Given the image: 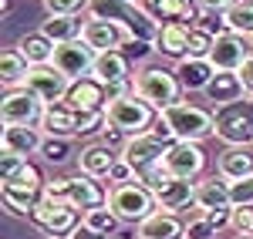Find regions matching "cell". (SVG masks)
<instances>
[{
    "mask_svg": "<svg viewBox=\"0 0 253 239\" xmlns=\"http://www.w3.org/2000/svg\"><path fill=\"white\" fill-rule=\"evenodd\" d=\"M44 199L47 202H68V205H75L81 216H84V212H91V209L108 205V189H105L98 179L78 172L75 179H47Z\"/></svg>",
    "mask_w": 253,
    "mask_h": 239,
    "instance_id": "obj_1",
    "label": "cell"
},
{
    "mask_svg": "<svg viewBox=\"0 0 253 239\" xmlns=\"http://www.w3.org/2000/svg\"><path fill=\"white\" fill-rule=\"evenodd\" d=\"M159 118L172 132L175 141H196V145H203L206 138L216 135L213 111H206V108H199V104H189V101H179L172 108L159 111Z\"/></svg>",
    "mask_w": 253,
    "mask_h": 239,
    "instance_id": "obj_2",
    "label": "cell"
},
{
    "mask_svg": "<svg viewBox=\"0 0 253 239\" xmlns=\"http://www.w3.org/2000/svg\"><path fill=\"white\" fill-rule=\"evenodd\" d=\"M108 115V128H118L125 138H135V135H149L159 121V111L142 101L138 95H128V98H118L105 108Z\"/></svg>",
    "mask_w": 253,
    "mask_h": 239,
    "instance_id": "obj_3",
    "label": "cell"
},
{
    "mask_svg": "<svg viewBox=\"0 0 253 239\" xmlns=\"http://www.w3.org/2000/svg\"><path fill=\"white\" fill-rule=\"evenodd\" d=\"M213 121H216V138L226 148L233 145H253V98L247 95L243 101L213 108Z\"/></svg>",
    "mask_w": 253,
    "mask_h": 239,
    "instance_id": "obj_4",
    "label": "cell"
},
{
    "mask_svg": "<svg viewBox=\"0 0 253 239\" xmlns=\"http://www.w3.org/2000/svg\"><path fill=\"white\" fill-rule=\"evenodd\" d=\"M108 209H112L122 222H135V226H142L152 212H159L156 196H152L142 182H128V185L108 189Z\"/></svg>",
    "mask_w": 253,
    "mask_h": 239,
    "instance_id": "obj_5",
    "label": "cell"
},
{
    "mask_svg": "<svg viewBox=\"0 0 253 239\" xmlns=\"http://www.w3.org/2000/svg\"><path fill=\"white\" fill-rule=\"evenodd\" d=\"M135 95L142 101H149L156 111H166V108L179 104L182 88H179L172 71H166V68H142L135 74Z\"/></svg>",
    "mask_w": 253,
    "mask_h": 239,
    "instance_id": "obj_6",
    "label": "cell"
},
{
    "mask_svg": "<svg viewBox=\"0 0 253 239\" xmlns=\"http://www.w3.org/2000/svg\"><path fill=\"white\" fill-rule=\"evenodd\" d=\"M172 141L175 138H162V135H156V132H149V135H135V138H128V141H125V148H122L118 155L135 169V179H142V175H149L152 169H159V165L166 162V152H169Z\"/></svg>",
    "mask_w": 253,
    "mask_h": 239,
    "instance_id": "obj_7",
    "label": "cell"
},
{
    "mask_svg": "<svg viewBox=\"0 0 253 239\" xmlns=\"http://www.w3.org/2000/svg\"><path fill=\"white\" fill-rule=\"evenodd\" d=\"M81 219H84V216H81L75 205H68V202H47V199L31 212L34 229L47 239H68L81 226Z\"/></svg>",
    "mask_w": 253,
    "mask_h": 239,
    "instance_id": "obj_8",
    "label": "cell"
},
{
    "mask_svg": "<svg viewBox=\"0 0 253 239\" xmlns=\"http://www.w3.org/2000/svg\"><path fill=\"white\" fill-rule=\"evenodd\" d=\"M41 118H44V101L34 98L27 88H14L0 98V125L41 128Z\"/></svg>",
    "mask_w": 253,
    "mask_h": 239,
    "instance_id": "obj_9",
    "label": "cell"
},
{
    "mask_svg": "<svg viewBox=\"0 0 253 239\" xmlns=\"http://www.w3.org/2000/svg\"><path fill=\"white\" fill-rule=\"evenodd\" d=\"M71 84H75V81L68 78V74H61L54 64L31 68V74H27V81H24V88H27L34 98L44 101V108H47V104H61V101L68 98Z\"/></svg>",
    "mask_w": 253,
    "mask_h": 239,
    "instance_id": "obj_10",
    "label": "cell"
},
{
    "mask_svg": "<svg viewBox=\"0 0 253 239\" xmlns=\"http://www.w3.org/2000/svg\"><path fill=\"white\" fill-rule=\"evenodd\" d=\"M162 165L169 169V175H172V179L199 182L203 169H206V152H203V145H196V141H172V145H169V152H166V162H162Z\"/></svg>",
    "mask_w": 253,
    "mask_h": 239,
    "instance_id": "obj_11",
    "label": "cell"
},
{
    "mask_svg": "<svg viewBox=\"0 0 253 239\" xmlns=\"http://www.w3.org/2000/svg\"><path fill=\"white\" fill-rule=\"evenodd\" d=\"M95 51L84 44V40H71V44H58L54 47V68L61 74H68L71 81H81V78H91V68H95Z\"/></svg>",
    "mask_w": 253,
    "mask_h": 239,
    "instance_id": "obj_12",
    "label": "cell"
},
{
    "mask_svg": "<svg viewBox=\"0 0 253 239\" xmlns=\"http://www.w3.org/2000/svg\"><path fill=\"white\" fill-rule=\"evenodd\" d=\"M81 40L95 51V54H105V51H122L132 34L122 27V24H112V20H84V27H81Z\"/></svg>",
    "mask_w": 253,
    "mask_h": 239,
    "instance_id": "obj_13",
    "label": "cell"
},
{
    "mask_svg": "<svg viewBox=\"0 0 253 239\" xmlns=\"http://www.w3.org/2000/svg\"><path fill=\"white\" fill-rule=\"evenodd\" d=\"M138 7L156 20L159 27H169V24H189V27H196V20H199L196 0H138Z\"/></svg>",
    "mask_w": 253,
    "mask_h": 239,
    "instance_id": "obj_14",
    "label": "cell"
},
{
    "mask_svg": "<svg viewBox=\"0 0 253 239\" xmlns=\"http://www.w3.org/2000/svg\"><path fill=\"white\" fill-rule=\"evenodd\" d=\"M172 74L179 81V88H182V95H193V91L210 88V81L216 78V68H213V61H206V58H182V61H175Z\"/></svg>",
    "mask_w": 253,
    "mask_h": 239,
    "instance_id": "obj_15",
    "label": "cell"
},
{
    "mask_svg": "<svg viewBox=\"0 0 253 239\" xmlns=\"http://www.w3.org/2000/svg\"><path fill=\"white\" fill-rule=\"evenodd\" d=\"M118 159L122 155H115V148H108L105 141H91V145H84L78 152V172L81 175H91L98 182H108Z\"/></svg>",
    "mask_w": 253,
    "mask_h": 239,
    "instance_id": "obj_16",
    "label": "cell"
},
{
    "mask_svg": "<svg viewBox=\"0 0 253 239\" xmlns=\"http://www.w3.org/2000/svg\"><path fill=\"white\" fill-rule=\"evenodd\" d=\"M156 205L162 209V212H186L189 205H196V182L189 179H169V182H162L156 192Z\"/></svg>",
    "mask_w": 253,
    "mask_h": 239,
    "instance_id": "obj_17",
    "label": "cell"
},
{
    "mask_svg": "<svg viewBox=\"0 0 253 239\" xmlns=\"http://www.w3.org/2000/svg\"><path fill=\"white\" fill-rule=\"evenodd\" d=\"M64 104L75 108V111H105L108 108V88L95 78H81L71 84Z\"/></svg>",
    "mask_w": 253,
    "mask_h": 239,
    "instance_id": "obj_18",
    "label": "cell"
},
{
    "mask_svg": "<svg viewBox=\"0 0 253 239\" xmlns=\"http://www.w3.org/2000/svg\"><path fill=\"white\" fill-rule=\"evenodd\" d=\"M44 145V132L41 128H27V125H3L0 128V152H14V155H38Z\"/></svg>",
    "mask_w": 253,
    "mask_h": 239,
    "instance_id": "obj_19",
    "label": "cell"
},
{
    "mask_svg": "<svg viewBox=\"0 0 253 239\" xmlns=\"http://www.w3.org/2000/svg\"><path fill=\"white\" fill-rule=\"evenodd\" d=\"M250 58V47H247V37H236V34H223V37H216L213 44V61L216 71H240L243 64Z\"/></svg>",
    "mask_w": 253,
    "mask_h": 239,
    "instance_id": "obj_20",
    "label": "cell"
},
{
    "mask_svg": "<svg viewBox=\"0 0 253 239\" xmlns=\"http://www.w3.org/2000/svg\"><path fill=\"white\" fill-rule=\"evenodd\" d=\"M216 175L226 182H240V179H247V175H253V145H233V148L219 152Z\"/></svg>",
    "mask_w": 253,
    "mask_h": 239,
    "instance_id": "obj_21",
    "label": "cell"
},
{
    "mask_svg": "<svg viewBox=\"0 0 253 239\" xmlns=\"http://www.w3.org/2000/svg\"><path fill=\"white\" fill-rule=\"evenodd\" d=\"M196 209H199V216H203V212H216V209H233L230 182L219 179V175L199 179L196 182Z\"/></svg>",
    "mask_w": 253,
    "mask_h": 239,
    "instance_id": "obj_22",
    "label": "cell"
},
{
    "mask_svg": "<svg viewBox=\"0 0 253 239\" xmlns=\"http://www.w3.org/2000/svg\"><path fill=\"white\" fill-rule=\"evenodd\" d=\"M91 78L101 81L105 88L108 84H122V81H132V61L125 58V51H105V54L95 58Z\"/></svg>",
    "mask_w": 253,
    "mask_h": 239,
    "instance_id": "obj_23",
    "label": "cell"
},
{
    "mask_svg": "<svg viewBox=\"0 0 253 239\" xmlns=\"http://www.w3.org/2000/svg\"><path fill=\"white\" fill-rule=\"evenodd\" d=\"M41 132L54 135V138H78V111L68 108L64 101L61 104H47L44 118H41Z\"/></svg>",
    "mask_w": 253,
    "mask_h": 239,
    "instance_id": "obj_24",
    "label": "cell"
},
{
    "mask_svg": "<svg viewBox=\"0 0 253 239\" xmlns=\"http://www.w3.org/2000/svg\"><path fill=\"white\" fill-rule=\"evenodd\" d=\"M206 101H213V108H223V104H233V101L247 98V88L236 71H216V78L210 81V88L203 91Z\"/></svg>",
    "mask_w": 253,
    "mask_h": 239,
    "instance_id": "obj_25",
    "label": "cell"
},
{
    "mask_svg": "<svg viewBox=\"0 0 253 239\" xmlns=\"http://www.w3.org/2000/svg\"><path fill=\"white\" fill-rule=\"evenodd\" d=\"M135 239H186V222L179 219L175 212H152L149 219L138 226Z\"/></svg>",
    "mask_w": 253,
    "mask_h": 239,
    "instance_id": "obj_26",
    "label": "cell"
},
{
    "mask_svg": "<svg viewBox=\"0 0 253 239\" xmlns=\"http://www.w3.org/2000/svg\"><path fill=\"white\" fill-rule=\"evenodd\" d=\"M189 37H193V27L189 24H169L159 31V40H156V51L166 54V58H189Z\"/></svg>",
    "mask_w": 253,
    "mask_h": 239,
    "instance_id": "obj_27",
    "label": "cell"
},
{
    "mask_svg": "<svg viewBox=\"0 0 253 239\" xmlns=\"http://www.w3.org/2000/svg\"><path fill=\"white\" fill-rule=\"evenodd\" d=\"M0 199L7 205V212L14 216H27L44 202V189H24V185H0Z\"/></svg>",
    "mask_w": 253,
    "mask_h": 239,
    "instance_id": "obj_28",
    "label": "cell"
},
{
    "mask_svg": "<svg viewBox=\"0 0 253 239\" xmlns=\"http://www.w3.org/2000/svg\"><path fill=\"white\" fill-rule=\"evenodd\" d=\"M27 74H31V64H27V58L20 54L17 47H7V51L0 54V81L7 84V91L24 88Z\"/></svg>",
    "mask_w": 253,
    "mask_h": 239,
    "instance_id": "obj_29",
    "label": "cell"
},
{
    "mask_svg": "<svg viewBox=\"0 0 253 239\" xmlns=\"http://www.w3.org/2000/svg\"><path fill=\"white\" fill-rule=\"evenodd\" d=\"M54 47H58V44H51V40L44 37L41 31L24 34V37L17 40V51L27 58V64H31V68H44V64H51V61H54Z\"/></svg>",
    "mask_w": 253,
    "mask_h": 239,
    "instance_id": "obj_30",
    "label": "cell"
},
{
    "mask_svg": "<svg viewBox=\"0 0 253 239\" xmlns=\"http://www.w3.org/2000/svg\"><path fill=\"white\" fill-rule=\"evenodd\" d=\"M81 27H84V20H78V17H47V20H41V34L51 40V44L81 40Z\"/></svg>",
    "mask_w": 253,
    "mask_h": 239,
    "instance_id": "obj_31",
    "label": "cell"
},
{
    "mask_svg": "<svg viewBox=\"0 0 253 239\" xmlns=\"http://www.w3.org/2000/svg\"><path fill=\"white\" fill-rule=\"evenodd\" d=\"M135 3H118V0H91L88 3V17L91 20H112V24H128Z\"/></svg>",
    "mask_w": 253,
    "mask_h": 239,
    "instance_id": "obj_32",
    "label": "cell"
},
{
    "mask_svg": "<svg viewBox=\"0 0 253 239\" xmlns=\"http://www.w3.org/2000/svg\"><path fill=\"white\" fill-rule=\"evenodd\" d=\"M226 31L236 37H253V3L250 0H240L226 10Z\"/></svg>",
    "mask_w": 253,
    "mask_h": 239,
    "instance_id": "obj_33",
    "label": "cell"
},
{
    "mask_svg": "<svg viewBox=\"0 0 253 239\" xmlns=\"http://www.w3.org/2000/svg\"><path fill=\"white\" fill-rule=\"evenodd\" d=\"M84 226L88 229H95V233H101V236H115L118 226H122V219H118L115 212L108 209V205H101V209H91V212H84Z\"/></svg>",
    "mask_w": 253,
    "mask_h": 239,
    "instance_id": "obj_34",
    "label": "cell"
},
{
    "mask_svg": "<svg viewBox=\"0 0 253 239\" xmlns=\"http://www.w3.org/2000/svg\"><path fill=\"white\" fill-rule=\"evenodd\" d=\"M38 155L47 162V165H64V162L75 155V152H71V138H54V135H44V145H41Z\"/></svg>",
    "mask_w": 253,
    "mask_h": 239,
    "instance_id": "obj_35",
    "label": "cell"
},
{
    "mask_svg": "<svg viewBox=\"0 0 253 239\" xmlns=\"http://www.w3.org/2000/svg\"><path fill=\"white\" fill-rule=\"evenodd\" d=\"M41 3H44L47 17H78L81 7L88 10V3H91V0H41Z\"/></svg>",
    "mask_w": 253,
    "mask_h": 239,
    "instance_id": "obj_36",
    "label": "cell"
},
{
    "mask_svg": "<svg viewBox=\"0 0 253 239\" xmlns=\"http://www.w3.org/2000/svg\"><path fill=\"white\" fill-rule=\"evenodd\" d=\"M27 169V159L24 155H14V152H0V185H10L20 172Z\"/></svg>",
    "mask_w": 253,
    "mask_h": 239,
    "instance_id": "obj_37",
    "label": "cell"
},
{
    "mask_svg": "<svg viewBox=\"0 0 253 239\" xmlns=\"http://www.w3.org/2000/svg\"><path fill=\"white\" fill-rule=\"evenodd\" d=\"M213 44H216L213 34H206L203 27H193V37H189V58H206V61H210Z\"/></svg>",
    "mask_w": 253,
    "mask_h": 239,
    "instance_id": "obj_38",
    "label": "cell"
},
{
    "mask_svg": "<svg viewBox=\"0 0 253 239\" xmlns=\"http://www.w3.org/2000/svg\"><path fill=\"white\" fill-rule=\"evenodd\" d=\"M230 199H233V209L253 205V175H247L240 182H230Z\"/></svg>",
    "mask_w": 253,
    "mask_h": 239,
    "instance_id": "obj_39",
    "label": "cell"
},
{
    "mask_svg": "<svg viewBox=\"0 0 253 239\" xmlns=\"http://www.w3.org/2000/svg\"><path fill=\"white\" fill-rule=\"evenodd\" d=\"M236 236H253V205H240L233 209V222H230Z\"/></svg>",
    "mask_w": 253,
    "mask_h": 239,
    "instance_id": "obj_40",
    "label": "cell"
},
{
    "mask_svg": "<svg viewBox=\"0 0 253 239\" xmlns=\"http://www.w3.org/2000/svg\"><path fill=\"white\" fill-rule=\"evenodd\" d=\"M186 239H216V229L210 226L206 216H196L186 222Z\"/></svg>",
    "mask_w": 253,
    "mask_h": 239,
    "instance_id": "obj_41",
    "label": "cell"
},
{
    "mask_svg": "<svg viewBox=\"0 0 253 239\" xmlns=\"http://www.w3.org/2000/svg\"><path fill=\"white\" fill-rule=\"evenodd\" d=\"M128 182H138V179H135V169H132L125 159H118L115 169H112V175H108V185L115 189V185H128Z\"/></svg>",
    "mask_w": 253,
    "mask_h": 239,
    "instance_id": "obj_42",
    "label": "cell"
},
{
    "mask_svg": "<svg viewBox=\"0 0 253 239\" xmlns=\"http://www.w3.org/2000/svg\"><path fill=\"white\" fill-rule=\"evenodd\" d=\"M233 3H240V0H196V7L199 10H210V14H226Z\"/></svg>",
    "mask_w": 253,
    "mask_h": 239,
    "instance_id": "obj_43",
    "label": "cell"
},
{
    "mask_svg": "<svg viewBox=\"0 0 253 239\" xmlns=\"http://www.w3.org/2000/svg\"><path fill=\"white\" fill-rule=\"evenodd\" d=\"M149 51H156V47H152V44H142V40H128V44H125V58L132 61V58H145V54H149Z\"/></svg>",
    "mask_w": 253,
    "mask_h": 239,
    "instance_id": "obj_44",
    "label": "cell"
},
{
    "mask_svg": "<svg viewBox=\"0 0 253 239\" xmlns=\"http://www.w3.org/2000/svg\"><path fill=\"white\" fill-rule=\"evenodd\" d=\"M236 74H240V81H243V88H247V95L253 98V54L247 58V64H243V68H240Z\"/></svg>",
    "mask_w": 253,
    "mask_h": 239,
    "instance_id": "obj_45",
    "label": "cell"
},
{
    "mask_svg": "<svg viewBox=\"0 0 253 239\" xmlns=\"http://www.w3.org/2000/svg\"><path fill=\"white\" fill-rule=\"evenodd\" d=\"M68 239H108V236H101V233H95V229H88V226L81 222V226H78V229H75V233H71Z\"/></svg>",
    "mask_w": 253,
    "mask_h": 239,
    "instance_id": "obj_46",
    "label": "cell"
},
{
    "mask_svg": "<svg viewBox=\"0 0 253 239\" xmlns=\"http://www.w3.org/2000/svg\"><path fill=\"white\" fill-rule=\"evenodd\" d=\"M0 14H3V17L10 14V0H0Z\"/></svg>",
    "mask_w": 253,
    "mask_h": 239,
    "instance_id": "obj_47",
    "label": "cell"
},
{
    "mask_svg": "<svg viewBox=\"0 0 253 239\" xmlns=\"http://www.w3.org/2000/svg\"><path fill=\"white\" fill-rule=\"evenodd\" d=\"M118 3H138V0H118Z\"/></svg>",
    "mask_w": 253,
    "mask_h": 239,
    "instance_id": "obj_48",
    "label": "cell"
},
{
    "mask_svg": "<svg viewBox=\"0 0 253 239\" xmlns=\"http://www.w3.org/2000/svg\"><path fill=\"white\" fill-rule=\"evenodd\" d=\"M240 239H253V236H240Z\"/></svg>",
    "mask_w": 253,
    "mask_h": 239,
    "instance_id": "obj_49",
    "label": "cell"
},
{
    "mask_svg": "<svg viewBox=\"0 0 253 239\" xmlns=\"http://www.w3.org/2000/svg\"><path fill=\"white\" fill-rule=\"evenodd\" d=\"M250 47H253V37H250Z\"/></svg>",
    "mask_w": 253,
    "mask_h": 239,
    "instance_id": "obj_50",
    "label": "cell"
}]
</instances>
